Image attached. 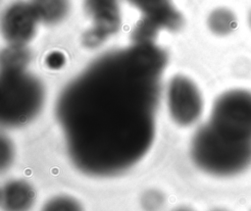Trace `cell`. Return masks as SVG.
I'll return each instance as SVG.
<instances>
[{
  "instance_id": "cell-1",
  "label": "cell",
  "mask_w": 251,
  "mask_h": 211,
  "mask_svg": "<svg viewBox=\"0 0 251 211\" xmlns=\"http://www.w3.org/2000/svg\"><path fill=\"white\" fill-rule=\"evenodd\" d=\"M163 50L150 41L109 52L62 90L56 116L81 172L115 176L136 164L156 132Z\"/></svg>"
},
{
  "instance_id": "cell-2",
  "label": "cell",
  "mask_w": 251,
  "mask_h": 211,
  "mask_svg": "<svg viewBox=\"0 0 251 211\" xmlns=\"http://www.w3.org/2000/svg\"><path fill=\"white\" fill-rule=\"evenodd\" d=\"M190 153L204 172L217 177L235 176L251 165V140L224 133L208 122L195 132Z\"/></svg>"
},
{
  "instance_id": "cell-3",
  "label": "cell",
  "mask_w": 251,
  "mask_h": 211,
  "mask_svg": "<svg viewBox=\"0 0 251 211\" xmlns=\"http://www.w3.org/2000/svg\"><path fill=\"white\" fill-rule=\"evenodd\" d=\"M44 88L37 78L22 69H2L1 122L8 127L25 125L37 116Z\"/></svg>"
},
{
  "instance_id": "cell-4",
  "label": "cell",
  "mask_w": 251,
  "mask_h": 211,
  "mask_svg": "<svg viewBox=\"0 0 251 211\" xmlns=\"http://www.w3.org/2000/svg\"><path fill=\"white\" fill-rule=\"evenodd\" d=\"M209 123L230 136L251 140V91L232 89L214 102Z\"/></svg>"
},
{
  "instance_id": "cell-5",
  "label": "cell",
  "mask_w": 251,
  "mask_h": 211,
  "mask_svg": "<svg viewBox=\"0 0 251 211\" xmlns=\"http://www.w3.org/2000/svg\"><path fill=\"white\" fill-rule=\"evenodd\" d=\"M168 107L172 119L179 126H190L201 116L202 96L189 79L183 76L173 78L168 86Z\"/></svg>"
},
{
  "instance_id": "cell-6",
  "label": "cell",
  "mask_w": 251,
  "mask_h": 211,
  "mask_svg": "<svg viewBox=\"0 0 251 211\" xmlns=\"http://www.w3.org/2000/svg\"><path fill=\"white\" fill-rule=\"evenodd\" d=\"M35 199L33 187L26 182L15 180L7 183L1 190L3 211H28Z\"/></svg>"
},
{
  "instance_id": "cell-7",
  "label": "cell",
  "mask_w": 251,
  "mask_h": 211,
  "mask_svg": "<svg viewBox=\"0 0 251 211\" xmlns=\"http://www.w3.org/2000/svg\"><path fill=\"white\" fill-rule=\"evenodd\" d=\"M211 30L217 34H226L231 32L236 26V19L233 13L227 9L215 10L209 17Z\"/></svg>"
},
{
  "instance_id": "cell-8",
  "label": "cell",
  "mask_w": 251,
  "mask_h": 211,
  "mask_svg": "<svg viewBox=\"0 0 251 211\" xmlns=\"http://www.w3.org/2000/svg\"><path fill=\"white\" fill-rule=\"evenodd\" d=\"M41 211H83L80 203L67 195H58L49 199Z\"/></svg>"
},
{
  "instance_id": "cell-9",
  "label": "cell",
  "mask_w": 251,
  "mask_h": 211,
  "mask_svg": "<svg viewBox=\"0 0 251 211\" xmlns=\"http://www.w3.org/2000/svg\"><path fill=\"white\" fill-rule=\"evenodd\" d=\"M164 203V195L157 190H149L141 197V206L145 211H160Z\"/></svg>"
},
{
  "instance_id": "cell-10",
  "label": "cell",
  "mask_w": 251,
  "mask_h": 211,
  "mask_svg": "<svg viewBox=\"0 0 251 211\" xmlns=\"http://www.w3.org/2000/svg\"><path fill=\"white\" fill-rule=\"evenodd\" d=\"M136 6L147 11V13L168 8L169 0H129Z\"/></svg>"
},
{
  "instance_id": "cell-11",
  "label": "cell",
  "mask_w": 251,
  "mask_h": 211,
  "mask_svg": "<svg viewBox=\"0 0 251 211\" xmlns=\"http://www.w3.org/2000/svg\"><path fill=\"white\" fill-rule=\"evenodd\" d=\"M1 164H2V169H4L7 165L11 163V158L13 157V148L12 145L9 141V139H6L5 137L2 138L1 141Z\"/></svg>"
},
{
  "instance_id": "cell-12",
  "label": "cell",
  "mask_w": 251,
  "mask_h": 211,
  "mask_svg": "<svg viewBox=\"0 0 251 211\" xmlns=\"http://www.w3.org/2000/svg\"><path fill=\"white\" fill-rule=\"evenodd\" d=\"M175 211H191V210H189L187 208H178V209H176Z\"/></svg>"
},
{
  "instance_id": "cell-13",
  "label": "cell",
  "mask_w": 251,
  "mask_h": 211,
  "mask_svg": "<svg viewBox=\"0 0 251 211\" xmlns=\"http://www.w3.org/2000/svg\"><path fill=\"white\" fill-rule=\"evenodd\" d=\"M248 22H249V25L251 26V12L249 13V16H248Z\"/></svg>"
},
{
  "instance_id": "cell-14",
  "label": "cell",
  "mask_w": 251,
  "mask_h": 211,
  "mask_svg": "<svg viewBox=\"0 0 251 211\" xmlns=\"http://www.w3.org/2000/svg\"><path fill=\"white\" fill-rule=\"evenodd\" d=\"M215 211H224V210H215Z\"/></svg>"
}]
</instances>
